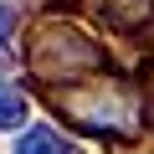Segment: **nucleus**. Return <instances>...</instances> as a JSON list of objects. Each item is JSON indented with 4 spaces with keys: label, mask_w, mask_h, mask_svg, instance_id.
<instances>
[{
    "label": "nucleus",
    "mask_w": 154,
    "mask_h": 154,
    "mask_svg": "<svg viewBox=\"0 0 154 154\" xmlns=\"http://www.w3.org/2000/svg\"><path fill=\"white\" fill-rule=\"evenodd\" d=\"M51 108L77 123V128H88V134H103V139H128L144 128V93L134 82H123V77H88V82H77V88H62V93H46Z\"/></svg>",
    "instance_id": "2"
},
{
    "label": "nucleus",
    "mask_w": 154,
    "mask_h": 154,
    "mask_svg": "<svg viewBox=\"0 0 154 154\" xmlns=\"http://www.w3.org/2000/svg\"><path fill=\"white\" fill-rule=\"evenodd\" d=\"M11 36H16V11H11V5H0V72H11V62H16Z\"/></svg>",
    "instance_id": "6"
},
{
    "label": "nucleus",
    "mask_w": 154,
    "mask_h": 154,
    "mask_svg": "<svg viewBox=\"0 0 154 154\" xmlns=\"http://www.w3.org/2000/svg\"><path fill=\"white\" fill-rule=\"evenodd\" d=\"M16 154H77V149H67V144L57 139V128H51V123H31V128L21 134Z\"/></svg>",
    "instance_id": "4"
},
{
    "label": "nucleus",
    "mask_w": 154,
    "mask_h": 154,
    "mask_svg": "<svg viewBox=\"0 0 154 154\" xmlns=\"http://www.w3.org/2000/svg\"><path fill=\"white\" fill-rule=\"evenodd\" d=\"M26 72L36 82H46V93H62V88H77L88 77H103L108 72V57L103 46L72 21H36L31 26V41H26Z\"/></svg>",
    "instance_id": "1"
},
{
    "label": "nucleus",
    "mask_w": 154,
    "mask_h": 154,
    "mask_svg": "<svg viewBox=\"0 0 154 154\" xmlns=\"http://www.w3.org/2000/svg\"><path fill=\"white\" fill-rule=\"evenodd\" d=\"M26 123V93L16 82H0V128H21Z\"/></svg>",
    "instance_id": "5"
},
{
    "label": "nucleus",
    "mask_w": 154,
    "mask_h": 154,
    "mask_svg": "<svg viewBox=\"0 0 154 154\" xmlns=\"http://www.w3.org/2000/svg\"><path fill=\"white\" fill-rule=\"evenodd\" d=\"M139 93H144V118L154 123V62L144 67V82H139Z\"/></svg>",
    "instance_id": "7"
},
{
    "label": "nucleus",
    "mask_w": 154,
    "mask_h": 154,
    "mask_svg": "<svg viewBox=\"0 0 154 154\" xmlns=\"http://www.w3.org/2000/svg\"><path fill=\"white\" fill-rule=\"evenodd\" d=\"M93 11L118 36H144L154 26V0H93Z\"/></svg>",
    "instance_id": "3"
}]
</instances>
